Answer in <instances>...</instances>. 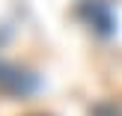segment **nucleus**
Here are the masks:
<instances>
[{"label": "nucleus", "instance_id": "1", "mask_svg": "<svg viewBox=\"0 0 122 116\" xmlns=\"http://www.w3.org/2000/svg\"><path fill=\"white\" fill-rule=\"evenodd\" d=\"M36 86H39L36 75H30V71H24V69H18V66L3 63V60H0V92L27 95V92H33Z\"/></svg>", "mask_w": 122, "mask_h": 116}, {"label": "nucleus", "instance_id": "2", "mask_svg": "<svg viewBox=\"0 0 122 116\" xmlns=\"http://www.w3.org/2000/svg\"><path fill=\"white\" fill-rule=\"evenodd\" d=\"M77 12H81L101 36H110L113 33V12H110V6H107L104 0H83Z\"/></svg>", "mask_w": 122, "mask_h": 116}]
</instances>
